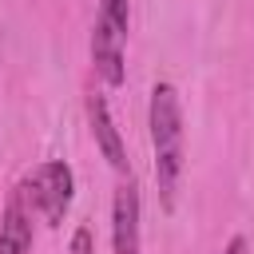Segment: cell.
Listing matches in <instances>:
<instances>
[{"label": "cell", "instance_id": "3", "mask_svg": "<svg viewBox=\"0 0 254 254\" xmlns=\"http://www.w3.org/2000/svg\"><path fill=\"white\" fill-rule=\"evenodd\" d=\"M111 250L139 254V187L131 175L115 187V198H111Z\"/></svg>", "mask_w": 254, "mask_h": 254}, {"label": "cell", "instance_id": "2", "mask_svg": "<svg viewBox=\"0 0 254 254\" xmlns=\"http://www.w3.org/2000/svg\"><path fill=\"white\" fill-rule=\"evenodd\" d=\"M20 194L28 198V206L48 222V226H60L71 210V198H75V175L64 159H48L40 163L32 175H24L20 183Z\"/></svg>", "mask_w": 254, "mask_h": 254}, {"label": "cell", "instance_id": "4", "mask_svg": "<svg viewBox=\"0 0 254 254\" xmlns=\"http://www.w3.org/2000/svg\"><path fill=\"white\" fill-rule=\"evenodd\" d=\"M87 123H91L95 147H99V155L111 163V171H119V175H131L127 147H123V139H119V127H115V119H111V111H107V99H103L99 91H91V95H87Z\"/></svg>", "mask_w": 254, "mask_h": 254}, {"label": "cell", "instance_id": "1", "mask_svg": "<svg viewBox=\"0 0 254 254\" xmlns=\"http://www.w3.org/2000/svg\"><path fill=\"white\" fill-rule=\"evenodd\" d=\"M147 127H151V151H155V187L163 210H175L183 167H187V127H183V99L179 87L159 79L151 87L147 103Z\"/></svg>", "mask_w": 254, "mask_h": 254}, {"label": "cell", "instance_id": "6", "mask_svg": "<svg viewBox=\"0 0 254 254\" xmlns=\"http://www.w3.org/2000/svg\"><path fill=\"white\" fill-rule=\"evenodd\" d=\"M123 48H127V36L95 20V28H91V64H95V71H99V79H103L107 87H119V83L127 79Z\"/></svg>", "mask_w": 254, "mask_h": 254}, {"label": "cell", "instance_id": "5", "mask_svg": "<svg viewBox=\"0 0 254 254\" xmlns=\"http://www.w3.org/2000/svg\"><path fill=\"white\" fill-rule=\"evenodd\" d=\"M32 214L36 210L28 206L20 187H12L4 202V218H0V254H32V242H36Z\"/></svg>", "mask_w": 254, "mask_h": 254}, {"label": "cell", "instance_id": "8", "mask_svg": "<svg viewBox=\"0 0 254 254\" xmlns=\"http://www.w3.org/2000/svg\"><path fill=\"white\" fill-rule=\"evenodd\" d=\"M71 254H95V238H91L87 226H75V234H71Z\"/></svg>", "mask_w": 254, "mask_h": 254}, {"label": "cell", "instance_id": "9", "mask_svg": "<svg viewBox=\"0 0 254 254\" xmlns=\"http://www.w3.org/2000/svg\"><path fill=\"white\" fill-rule=\"evenodd\" d=\"M222 254H246V238H242V234H234V238L222 246Z\"/></svg>", "mask_w": 254, "mask_h": 254}, {"label": "cell", "instance_id": "7", "mask_svg": "<svg viewBox=\"0 0 254 254\" xmlns=\"http://www.w3.org/2000/svg\"><path fill=\"white\" fill-rule=\"evenodd\" d=\"M95 20L127 36V24H131V12H127V0H99V8H95Z\"/></svg>", "mask_w": 254, "mask_h": 254}]
</instances>
